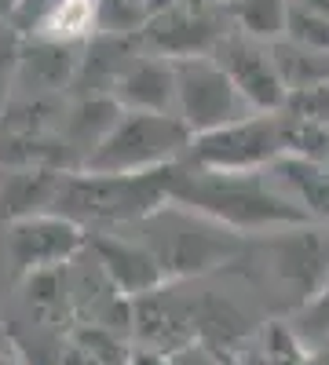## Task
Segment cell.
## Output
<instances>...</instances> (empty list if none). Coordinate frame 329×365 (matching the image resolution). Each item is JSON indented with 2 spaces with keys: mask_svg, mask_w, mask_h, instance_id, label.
<instances>
[{
  "mask_svg": "<svg viewBox=\"0 0 329 365\" xmlns=\"http://www.w3.org/2000/svg\"><path fill=\"white\" fill-rule=\"evenodd\" d=\"M172 205L191 208L234 234H278L315 223L271 168L260 172H213L191 161L172 165Z\"/></svg>",
  "mask_w": 329,
  "mask_h": 365,
  "instance_id": "1",
  "label": "cell"
},
{
  "mask_svg": "<svg viewBox=\"0 0 329 365\" xmlns=\"http://www.w3.org/2000/svg\"><path fill=\"white\" fill-rule=\"evenodd\" d=\"M172 165L158 172H136V175H103V172H66L51 212L70 216L84 230L103 227H136L146 216L172 201Z\"/></svg>",
  "mask_w": 329,
  "mask_h": 365,
  "instance_id": "2",
  "label": "cell"
},
{
  "mask_svg": "<svg viewBox=\"0 0 329 365\" xmlns=\"http://www.w3.org/2000/svg\"><path fill=\"white\" fill-rule=\"evenodd\" d=\"M132 230L158 256L168 282H176V278L183 282L201 270L231 263L238 256V237H242L213 220L198 216L191 208L172 205V201L165 208H158L154 216H146L143 223H136Z\"/></svg>",
  "mask_w": 329,
  "mask_h": 365,
  "instance_id": "3",
  "label": "cell"
},
{
  "mask_svg": "<svg viewBox=\"0 0 329 365\" xmlns=\"http://www.w3.org/2000/svg\"><path fill=\"white\" fill-rule=\"evenodd\" d=\"M191 128L179 120V113H146L125 110L113 132L99 143V150L88 158L84 172L103 175H136V172H158L168 165L187 161Z\"/></svg>",
  "mask_w": 329,
  "mask_h": 365,
  "instance_id": "4",
  "label": "cell"
},
{
  "mask_svg": "<svg viewBox=\"0 0 329 365\" xmlns=\"http://www.w3.org/2000/svg\"><path fill=\"white\" fill-rule=\"evenodd\" d=\"M176 113L191 128V135L234 125L256 113L238 91L231 73L213 55H179L176 58Z\"/></svg>",
  "mask_w": 329,
  "mask_h": 365,
  "instance_id": "5",
  "label": "cell"
},
{
  "mask_svg": "<svg viewBox=\"0 0 329 365\" xmlns=\"http://www.w3.org/2000/svg\"><path fill=\"white\" fill-rule=\"evenodd\" d=\"M285 158L282 146V117L278 113H249L234 125L201 132L191 139L187 161L213 172H260Z\"/></svg>",
  "mask_w": 329,
  "mask_h": 365,
  "instance_id": "6",
  "label": "cell"
},
{
  "mask_svg": "<svg viewBox=\"0 0 329 365\" xmlns=\"http://www.w3.org/2000/svg\"><path fill=\"white\" fill-rule=\"evenodd\" d=\"M84 245L88 230L70 216H59V212H37V216L8 223V256L22 278L74 263L84 252Z\"/></svg>",
  "mask_w": 329,
  "mask_h": 365,
  "instance_id": "7",
  "label": "cell"
},
{
  "mask_svg": "<svg viewBox=\"0 0 329 365\" xmlns=\"http://www.w3.org/2000/svg\"><path fill=\"white\" fill-rule=\"evenodd\" d=\"M213 58L231 73V81L238 84V91H242L246 103L256 113H278L282 110L289 88L282 84L271 44L253 41L246 34H234V37H223L213 48Z\"/></svg>",
  "mask_w": 329,
  "mask_h": 365,
  "instance_id": "8",
  "label": "cell"
},
{
  "mask_svg": "<svg viewBox=\"0 0 329 365\" xmlns=\"http://www.w3.org/2000/svg\"><path fill=\"white\" fill-rule=\"evenodd\" d=\"M88 252L96 256V263L106 270V278L128 299H139L146 292H158L161 285H168L158 256L139 237H125L113 230H92L88 234Z\"/></svg>",
  "mask_w": 329,
  "mask_h": 365,
  "instance_id": "9",
  "label": "cell"
},
{
  "mask_svg": "<svg viewBox=\"0 0 329 365\" xmlns=\"http://www.w3.org/2000/svg\"><path fill=\"white\" fill-rule=\"evenodd\" d=\"M132 336L143 347H158L168 354H179L194 347L198 329H194V307L165 296V285L158 292H146L132 299Z\"/></svg>",
  "mask_w": 329,
  "mask_h": 365,
  "instance_id": "10",
  "label": "cell"
},
{
  "mask_svg": "<svg viewBox=\"0 0 329 365\" xmlns=\"http://www.w3.org/2000/svg\"><path fill=\"white\" fill-rule=\"evenodd\" d=\"M81 70L77 58V44L66 41H48V37H34L22 48V63H19V81L15 88H22V96H37V99H55Z\"/></svg>",
  "mask_w": 329,
  "mask_h": 365,
  "instance_id": "11",
  "label": "cell"
},
{
  "mask_svg": "<svg viewBox=\"0 0 329 365\" xmlns=\"http://www.w3.org/2000/svg\"><path fill=\"white\" fill-rule=\"evenodd\" d=\"M66 172L41 165H0V220H26L37 212H51Z\"/></svg>",
  "mask_w": 329,
  "mask_h": 365,
  "instance_id": "12",
  "label": "cell"
},
{
  "mask_svg": "<svg viewBox=\"0 0 329 365\" xmlns=\"http://www.w3.org/2000/svg\"><path fill=\"white\" fill-rule=\"evenodd\" d=\"M110 96L125 110L176 113V58H132Z\"/></svg>",
  "mask_w": 329,
  "mask_h": 365,
  "instance_id": "13",
  "label": "cell"
},
{
  "mask_svg": "<svg viewBox=\"0 0 329 365\" xmlns=\"http://www.w3.org/2000/svg\"><path fill=\"white\" fill-rule=\"evenodd\" d=\"M121 113H125V106L117 103L110 91L84 96V99H77V103L63 113V120H59V135H63L66 146L74 150L77 165H84L88 158L96 154L99 143L113 132L117 120H121Z\"/></svg>",
  "mask_w": 329,
  "mask_h": 365,
  "instance_id": "14",
  "label": "cell"
},
{
  "mask_svg": "<svg viewBox=\"0 0 329 365\" xmlns=\"http://www.w3.org/2000/svg\"><path fill=\"white\" fill-rule=\"evenodd\" d=\"M275 175L285 182V190L304 205L315 223H329V161H304V158H282Z\"/></svg>",
  "mask_w": 329,
  "mask_h": 365,
  "instance_id": "15",
  "label": "cell"
},
{
  "mask_svg": "<svg viewBox=\"0 0 329 365\" xmlns=\"http://www.w3.org/2000/svg\"><path fill=\"white\" fill-rule=\"evenodd\" d=\"M271 55H275V66L282 73V84L293 91V88H304V84H318V81H329V51H318V48H304L289 37L275 41L271 44Z\"/></svg>",
  "mask_w": 329,
  "mask_h": 365,
  "instance_id": "16",
  "label": "cell"
},
{
  "mask_svg": "<svg viewBox=\"0 0 329 365\" xmlns=\"http://www.w3.org/2000/svg\"><path fill=\"white\" fill-rule=\"evenodd\" d=\"M26 299L34 314L48 325L55 322L59 314H70L74 318V307H70V282H66V267H55V270H37V274H26Z\"/></svg>",
  "mask_w": 329,
  "mask_h": 365,
  "instance_id": "17",
  "label": "cell"
},
{
  "mask_svg": "<svg viewBox=\"0 0 329 365\" xmlns=\"http://www.w3.org/2000/svg\"><path fill=\"white\" fill-rule=\"evenodd\" d=\"M234 19H238L246 37L275 44L285 37L289 0H234Z\"/></svg>",
  "mask_w": 329,
  "mask_h": 365,
  "instance_id": "18",
  "label": "cell"
},
{
  "mask_svg": "<svg viewBox=\"0 0 329 365\" xmlns=\"http://www.w3.org/2000/svg\"><path fill=\"white\" fill-rule=\"evenodd\" d=\"M99 26V8L96 0H59L51 8V15L41 22V29L34 37H48V41H66L77 44L81 37H88Z\"/></svg>",
  "mask_w": 329,
  "mask_h": 365,
  "instance_id": "19",
  "label": "cell"
},
{
  "mask_svg": "<svg viewBox=\"0 0 329 365\" xmlns=\"http://www.w3.org/2000/svg\"><path fill=\"white\" fill-rule=\"evenodd\" d=\"M70 340L77 347H84L99 365H128L132 358V344L125 332L106 329V325H92V322H77L70 329Z\"/></svg>",
  "mask_w": 329,
  "mask_h": 365,
  "instance_id": "20",
  "label": "cell"
},
{
  "mask_svg": "<svg viewBox=\"0 0 329 365\" xmlns=\"http://www.w3.org/2000/svg\"><path fill=\"white\" fill-rule=\"evenodd\" d=\"M293 332L300 336L311 351H322L329 344V278L304 299V303H296V311L289 318Z\"/></svg>",
  "mask_w": 329,
  "mask_h": 365,
  "instance_id": "21",
  "label": "cell"
},
{
  "mask_svg": "<svg viewBox=\"0 0 329 365\" xmlns=\"http://www.w3.org/2000/svg\"><path fill=\"white\" fill-rule=\"evenodd\" d=\"M282 117V146L285 158H304V161H329V125L318 120H296V117Z\"/></svg>",
  "mask_w": 329,
  "mask_h": 365,
  "instance_id": "22",
  "label": "cell"
},
{
  "mask_svg": "<svg viewBox=\"0 0 329 365\" xmlns=\"http://www.w3.org/2000/svg\"><path fill=\"white\" fill-rule=\"evenodd\" d=\"M285 37L304 44V48H318L329 51V15H318L304 4L289 0V26H285Z\"/></svg>",
  "mask_w": 329,
  "mask_h": 365,
  "instance_id": "23",
  "label": "cell"
},
{
  "mask_svg": "<svg viewBox=\"0 0 329 365\" xmlns=\"http://www.w3.org/2000/svg\"><path fill=\"white\" fill-rule=\"evenodd\" d=\"M278 113L296 117V120H318V125H329V81L293 88Z\"/></svg>",
  "mask_w": 329,
  "mask_h": 365,
  "instance_id": "24",
  "label": "cell"
},
{
  "mask_svg": "<svg viewBox=\"0 0 329 365\" xmlns=\"http://www.w3.org/2000/svg\"><path fill=\"white\" fill-rule=\"evenodd\" d=\"M22 34L11 22H0V117H4L11 96H15V81H19V63H22Z\"/></svg>",
  "mask_w": 329,
  "mask_h": 365,
  "instance_id": "25",
  "label": "cell"
},
{
  "mask_svg": "<svg viewBox=\"0 0 329 365\" xmlns=\"http://www.w3.org/2000/svg\"><path fill=\"white\" fill-rule=\"evenodd\" d=\"M55 365H99V361H96L92 354H88L84 347H77V344L66 336V340H63V347L55 351Z\"/></svg>",
  "mask_w": 329,
  "mask_h": 365,
  "instance_id": "26",
  "label": "cell"
},
{
  "mask_svg": "<svg viewBox=\"0 0 329 365\" xmlns=\"http://www.w3.org/2000/svg\"><path fill=\"white\" fill-rule=\"evenodd\" d=\"M128 365H176V354L158 351V347H143V344H136V347H132Z\"/></svg>",
  "mask_w": 329,
  "mask_h": 365,
  "instance_id": "27",
  "label": "cell"
},
{
  "mask_svg": "<svg viewBox=\"0 0 329 365\" xmlns=\"http://www.w3.org/2000/svg\"><path fill=\"white\" fill-rule=\"evenodd\" d=\"M176 365H223V358L216 351H208V347H187V351H179L176 354Z\"/></svg>",
  "mask_w": 329,
  "mask_h": 365,
  "instance_id": "28",
  "label": "cell"
},
{
  "mask_svg": "<svg viewBox=\"0 0 329 365\" xmlns=\"http://www.w3.org/2000/svg\"><path fill=\"white\" fill-rule=\"evenodd\" d=\"M234 365H275V361L267 358L263 347H246V351H238V354H234Z\"/></svg>",
  "mask_w": 329,
  "mask_h": 365,
  "instance_id": "29",
  "label": "cell"
},
{
  "mask_svg": "<svg viewBox=\"0 0 329 365\" xmlns=\"http://www.w3.org/2000/svg\"><path fill=\"white\" fill-rule=\"evenodd\" d=\"M15 8H19V0H0V22H11Z\"/></svg>",
  "mask_w": 329,
  "mask_h": 365,
  "instance_id": "30",
  "label": "cell"
},
{
  "mask_svg": "<svg viewBox=\"0 0 329 365\" xmlns=\"http://www.w3.org/2000/svg\"><path fill=\"white\" fill-rule=\"evenodd\" d=\"M296 4H304V8H311L318 15H329V0H296Z\"/></svg>",
  "mask_w": 329,
  "mask_h": 365,
  "instance_id": "31",
  "label": "cell"
},
{
  "mask_svg": "<svg viewBox=\"0 0 329 365\" xmlns=\"http://www.w3.org/2000/svg\"><path fill=\"white\" fill-rule=\"evenodd\" d=\"M318 358H322V361H325V365H329V344H325V347H322V351H318Z\"/></svg>",
  "mask_w": 329,
  "mask_h": 365,
  "instance_id": "32",
  "label": "cell"
},
{
  "mask_svg": "<svg viewBox=\"0 0 329 365\" xmlns=\"http://www.w3.org/2000/svg\"><path fill=\"white\" fill-rule=\"evenodd\" d=\"M0 365H8V361H0Z\"/></svg>",
  "mask_w": 329,
  "mask_h": 365,
  "instance_id": "33",
  "label": "cell"
}]
</instances>
